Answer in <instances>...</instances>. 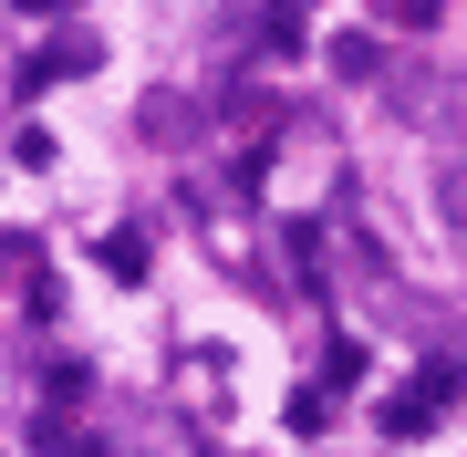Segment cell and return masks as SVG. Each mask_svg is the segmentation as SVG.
<instances>
[{
    "label": "cell",
    "mask_w": 467,
    "mask_h": 457,
    "mask_svg": "<svg viewBox=\"0 0 467 457\" xmlns=\"http://www.w3.org/2000/svg\"><path fill=\"white\" fill-rule=\"evenodd\" d=\"M447 395H457V374H447V364H426L405 395H384V437H426V426L447 416Z\"/></svg>",
    "instance_id": "cell-1"
},
{
    "label": "cell",
    "mask_w": 467,
    "mask_h": 457,
    "mask_svg": "<svg viewBox=\"0 0 467 457\" xmlns=\"http://www.w3.org/2000/svg\"><path fill=\"white\" fill-rule=\"evenodd\" d=\"M104 63V42H84V32H63L52 52H32V63H21V84H52V73H94Z\"/></svg>",
    "instance_id": "cell-2"
},
{
    "label": "cell",
    "mask_w": 467,
    "mask_h": 457,
    "mask_svg": "<svg viewBox=\"0 0 467 457\" xmlns=\"http://www.w3.org/2000/svg\"><path fill=\"white\" fill-rule=\"evenodd\" d=\"M104 271H115V281H146V239L115 229V239H104Z\"/></svg>",
    "instance_id": "cell-3"
},
{
    "label": "cell",
    "mask_w": 467,
    "mask_h": 457,
    "mask_svg": "<svg viewBox=\"0 0 467 457\" xmlns=\"http://www.w3.org/2000/svg\"><path fill=\"white\" fill-rule=\"evenodd\" d=\"M146 136H167V146H187V104H177V94H146Z\"/></svg>",
    "instance_id": "cell-4"
},
{
    "label": "cell",
    "mask_w": 467,
    "mask_h": 457,
    "mask_svg": "<svg viewBox=\"0 0 467 457\" xmlns=\"http://www.w3.org/2000/svg\"><path fill=\"white\" fill-rule=\"evenodd\" d=\"M436 11H447V0H395V21H405V32H426Z\"/></svg>",
    "instance_id": "cell-5"
}]
</instances>
